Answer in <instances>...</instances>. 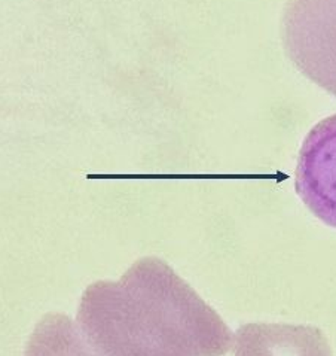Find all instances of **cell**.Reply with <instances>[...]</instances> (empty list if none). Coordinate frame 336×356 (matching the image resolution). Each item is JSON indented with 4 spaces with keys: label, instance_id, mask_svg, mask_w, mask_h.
<instances>
[{
    "label": "cell",
    "instance_id": "1",
    "mask_svg": "<svg viewBox=\"0 0 336 356\" xmlns=\"http://www.w3.org/2000/svg\"><path fill=\"white\" fill-rule=\"evenodd\" d=\"M78 327L99 356H222L234 343L222 318L153 257L90 285Z\"/></svg>",
    "mask_w": 336,
    "mask_h": 356
},
{
    "label": "cell",
    "instance_id": "2",
    "mask_svg": "<svg viewBox=\"0 0 336 356\" xmlns=\"http://www.w3.org/2000/svg\"><path fill=\"white\" fill-rule=\"evenodd\" d=\"M281 39L298 70L336 97V0H289Z\"/></svg>",
    "mask_w": 336,
    "mask_h": 356
},
{
    "label": "cell",
    "instance_id": "3",
    "mask_svg": "<svg viewBox=\"0 0 336 356\" xmlns=\"http://www.w3.org/2000/svg\"><path fill=\"white\" fill-rule=\"evenodd\" d=\"M296 191L312 215L336 228V113L312 127L303 140Z\"/></svg>",
    "mask_w": 336,
    "mask_h": 356
},
{
    "label": "cell",
    "instance_id": "4",
    "mask_svg": "<svg viewBox=\"0 0 336 356\" xmlns=\"http://www.w3.org/2000/svg\"><path fill=\"white\" fill-rule=\"evenodd\" d=\"M235 356H333L324 334L311 325L246 323L234 334Z\"/></svg>",
    "mask_w": 336,
    "mask_h": 356
},
{
    "label": "cell",
    "instance_id": "5",
    "mask_svg": "<svg viewBox=\"0 0 336 356\" xmlns=\"http://www.w3.org/2000/svg\"><path fill=\"white\" fill-rule=\"evenodd\" d=\"M24 356H99L69 316L49 313L28 339Z\"/></svg>",
    "mask_w": 336,
    "mask_h": 356
}]
</instances>
